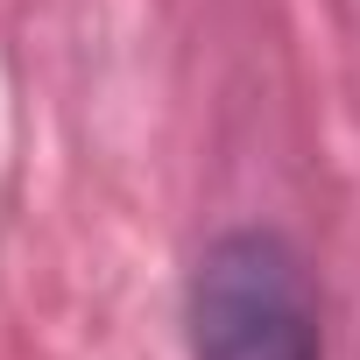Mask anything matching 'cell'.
I'll return each mask as SVG.
<instances>
[{"mask_svg": "<svg viewBox=\"0 0 360 360\" xmlns=\"http://www.w3.org/2000/svg\"><path fill=\"white\" fill-rule=\"evenodd\" d=\"M191 360H325V297L283 226H219L184 269Z\"/></svg>", "mask_w": 360, "mask_h": 360, "instance_id": "6da1fadb", "label": "cell"}]
</instances>
